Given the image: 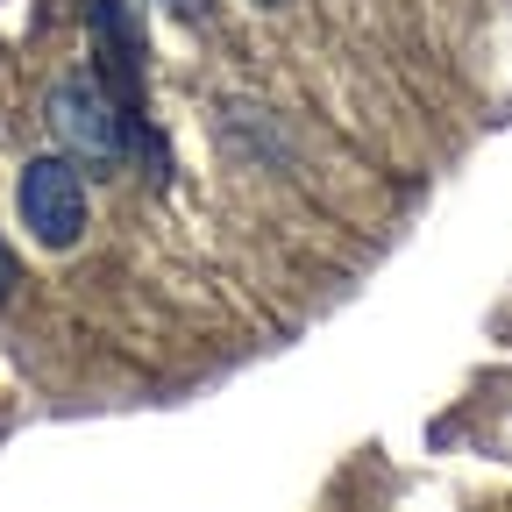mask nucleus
Masks as SVG:
<instances>
[{"mask_svg": "<svg viewBox=\"0 0 512 512\" xmlns=\"http://www.w3.org/2000/svg\"><path fill=\"white\" fill-rule=\"evenodd\" d=\"M93 43H100V64L114 79V100L128 107V121L143 136V22H136V8L128 0H93ZM143 150H150V178H164V157L150 136H143Z\"/></svg>", "mask_w": 512, "mask_h": 512, "instance_id": "7ed1b4c3", "label": "nucleus"}, {"mask_svg": "<svg viewBox=\"0 0 512 512\" xmlns=\"http://www.w3.org/2000/svg\"><path fill=\"white\" fill-rule=\"evenodd\" d=\"M15 207H22V228H29L43 249H72V242L86 235V171H79L72 157H36V164H22Z\"/></svg>", "mask_w": 512, "mask_h": 512, "instance_id": "f03ea898", "label": "nucleus"}, {"mask_svg": "<svg viewBox=\"0 0 512 512\" xmlns=\"http://www.w3.org/2000/svg\"><path fill=\"white\" fill-rule=\"evenodd\" d=\"M15 292V256H8V242H0V299Z\"/></svg>", "mask_w": 512, "mask_h": 512, "instance_id": "20e7f679", "label": "nucleus"}, {"mask_svg": "<svg viewBox=\"0 0 512 512\" xmlns=\"http://www.w3.org/2000/svg\"><path fill=\"white\" fill-rule=\"evenodd\" d=\"M171 8H178L185 22H200V15H207V0H171Z\"/></svg>", "mask_w": 512, "mask_h": 512, "instance_id": "39448f33", "label": "nucleus"}, {"mask_svg": "<svg viewBox=\"0 0 512 512\" xmlns=\"http://www.w3.org/2000/svg\"><path fill=\"white\" fill-rule=\"evenodd\" d=\"M50 128H57L64 157H72L79 171H121L128 136H136L128 107H121L100 79H64V86L50 93Z\"/></svg>", "mask_w": 512, "mask_h": 512, "instance_id": "f257e3e1", "label": "nucleus"}]
</instances>
